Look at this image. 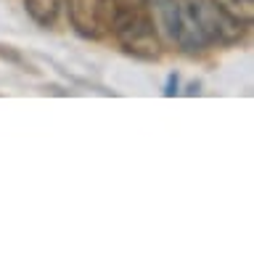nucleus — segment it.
Masks as SVG:
<instances>
[{
	"instance_id": "nucleus-1",
	"label": "nucleus",
	"mask_w": 254,
	"mask_h": 254,
	"mask_svg": "<svg viewBox=\"0 0 254 254\" xmlns=\"http://www.w3.org/2000/svg\"><path fill=\"white\" fill-rule=\"evenodd\" d=\"M190 8V13L196 16L198 27H201L204 37L217 45H233L244 37L246 24L238 21L236 16H230L217 0H180Z\"/></svg>"
},
{
	"instance_id": "nucleus-7",
	"label": "nucleus",
	"mask_w": 254,
	"mask_h": 254,
	"mask_svg": "<svg viewBox=\"0 0 254 254\" xmlns=\"http://www.w3.org/2000/svg\"><path fill=\"white\" fill-rule=\"evenodd\" d=\"M196 93H198V85L193 82V85H190V87H188V95H196Z\"/></svg>"
},
{
	"instance_id": "nucleus-5",
	"label": "nucleus",
	"mask_w": 254,
	"mask_h": 254,
	"mask_svg": "<svg viewBox=\"0 0 254 254\" xmlns=\"http://www.w3.org/2000/svg\"><path fill=\"white\" fill-rule=\"evenodd\" d=\"M217 3L225 8L230 16H236L238 21H244L246 27L254 19V0H217Z\"/></svg>"
},
{
	"instance_id": "nucleus-2",
	"label": "nucleus",
	"mask_w": 254,
	"mask_h": 254,
	"mask_svg": "<svg viewBox=\"0 0 254 254\" xmlns=\"http://www.w3.org/2000/svg\"><path fill=\"white\" fill-rule=\"evenodd\" d=\"M69 19L82 37H101L106 27L101 0H69Z\"/></svg>"
},
{
	"instance_id": "nucleus-6",
	"label": "nucleus",
	"mask_w": 254,
	"mask_h": 254,
	"mask_svg": "<svg viewBox=\"0 0 254 254\" xmlns=\"http://www.w3.org/2000/svg\"><path fill=\"white\" fill-rule=\"evenodd\" d=\"M178 74H170L167 77V85H164V95L167 98H172V95H178Z\"/></svg>"
},
{
	"instance_id": "nucleus-4",
	"label": "nucleus",
	"mask_w": 254,
	"mask_h": 254,
	"mask_svg": "<svg viewBox=\"0 0 254 254\" xmlns=\"http://www.w3.org/2000/svg\"><path fill=\"white\" fill-rule=\"evenodd\" d=\"M61 3L64 0H24L27 13L32 16V21L40 27H53L56 19L61 13Z\"/></svg>"
},
{
	"instance_id": "nucleus-3",
	"label": "nucleus",
	"mask_w": 254,
	"mask_h": 254,
	"mask_svg": "<svg viewBox=\"0 0 254 254\" xmlns=\"http://www.w3.org/2000/svg\"><path fill=\"white\" fill-rule=\"evenodd\" d=\"M143 8H146L156 35L167 40V43H175V37H178V13H180L178 0H143Z\"/></svg>"
}]
</instances>
